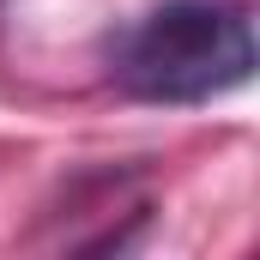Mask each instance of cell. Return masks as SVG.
<instances>
[{
  "label": "cell",
  "instance_id": "1",
  "mask_svg": "<svg viewBox=\"0 0 260 260\" xmlns=\"http://www.w3.org/2000/svg\"><path fill=\"white\" fill-rule=\"evenodd\" d=\"M109 79L139 103H212L254 79L248 0H164L109 43Z\"/></svg>",
  "mask_w": 260,
  "mask_h": 260
}]
</instances>
